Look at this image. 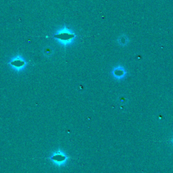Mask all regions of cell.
<instances>
[{"label": "cell", "instance_id": "1", "mask_svg": "<svg viewBox=\"0 0 173 173\" xmlns=\"http://www.w3.org/2000/svg\"><path fill=\"white\" fill-rule=\"evenodd\" d=\"M75 38V33L67 27L62 28L54 35V39L64 46H68L72 44Z\"/></svg>", "mask_w": 173, "mask_h": 173}, {"label": "cell", "instance_id": "2", "mask_svg": "<svg viewBox=\"0 0 173 173\" xmlns=\"http://www.w3.org/2000/svg\"><path fill=\"white\" fill-rule=\"evenodd\" d=\"M69 156L62 149H59L55 150L50 155L49 159L53 165L62 167L65 166L69 160Z\"/></svg>", "mask_w": 173, "mask_h": 173}, {"label": "cell", "instance_id": "3", "mask_svg": "<svg viewBox=\"0 0 173 173\" xmlns=\"http://www.w3.org/2000/svg\"><path fill=\"white\" fill-rule=\"evenodd\" d=\"M8 64L12 69L16 72H21L27 67V63L26 60L20 55H17L10 60Z\"/></svg>", "mask_w": 173, "mask_h": 173}, {"label": "cell", "instance_id": "4", "mask_svg": "<svg viewBox=\"0 0 173 173\" xmlns=\"http://www.w3.org/2000/svg\"><path fill=\"white\" fill-rule=\"evenodd\" d=\"M111 75L115 80L122 81L126 78L127 75V72L123 66L117 65L111 70Z\"/></svg>", "mask_w": 173, "mask_h": 173}, {"label": "cell", "instance_id": "5", "mask_svg": "<svg viewBox=\"0 0 173 173\" xmlns=\"http://www.w3.org/2000/svg\"><path fill=\"white\" fill-rule=\"evenodd\" d=\"M117 42L121 46H126L129 43V40L127 36L125 35H121L117 39Z\"/></svg>", "mask_w": 173, "mask_h": 173}, {"label": "cell", "instance_id": "6", "mask_svg": "<svg viewBox=\"0 0 173 173\" xmlns=\"http://www.w3.org/2000/svg\"><path fill=\"white\" fill-rule=\"evenodd\" d=\"M118 102H120V104L123 105V104H127L128 103V99L125 96L121 95L118 98Z\"/></svg>", "mask_w": 173, "mask_h": 173}, {"label": "cell", "instance_id": "7", "mask_svg": "<svg viewBox=\"0 0 173 173\" xmlns=\"http://www.w3.org/2000/svg\"><path fill=\"white\" fill-rule=\"evenodd\" d=\"M172 144H173V138H172Z\"/></svg>", "mask_w": 173, "mask_h": 173}]
</instances>
